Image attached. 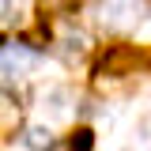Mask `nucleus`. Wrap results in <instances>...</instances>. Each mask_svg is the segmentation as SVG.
Wrapping results in <instances>:
<instances>
[{
    "label": "nucleus",
    "mask_w": 151,
    "mask_h": 151,
    "mask_svg": "<svg viewBox=\"0 0 151 151\" xmlns=\"http://www.w3.org/2000/svg\"><path fill=\"white\" fill-rule=\"evenodd\" d=\"M38 60H42V53L34 45H27V42H4L0 45V87L12 91V83L27 79L38 68Z\"/></svg>",
    "instance_id": "nucleus-1"
},
{
    "label": "nucleus",
    "mask_w": 151,
    "mask_h": 151,
    "mask_svg": "<svg viewBox=\"0 0 151 151\" xmlns=\"http://www.w3.org/2000/svg\"><path fill=\"white\" fill-rule=\"evenodd\" d=\"M136 64L144 68V49H136L129 42H117V45H106V53L94 68V79H106V83H117V79H132L136 76Z\"/></svg>",
    "instance_id": "nucleus-2"
},
{
    "label": "nucleus",
    "mask_w": 151,
    "mask_h": 151,
    "mask_svg": "<svg viewBox=\"0 0 151 151\" xmlns=\"http://www.w3.org/2000/svg\"><path fill=\"white\" fill-rule=\"evenodd\" d=\"M147 4L144 0H102L98 15L106 30H136V23H144Z\"/></svg>",
    "instance_id": "nucleus-3"
},
{
    "label": "nucleus",
    "mask_w": 151,
    "mask_h": 151,
    "mask_svg": "<svg viewBox=\"0 0 151 151\" xmlns=\"http://www.w3.org/2000/svg\"><path fill=\"white\" fill-rule=\"evenodd\" d=\"M19 121H23V106H19L15 91H4V87H0V140L15 136Z\"/></svg>",
    "instance_id": "nucleus-4"
},
{
    "label": "nucleus",
    "mask_w": 151,
    "mask_h": 151,
    "mask_svg": "<svg viewBox=\"0 0 151 151\" xmlns=\"http://www.w3.org/2000/svg\"><path fill=\"white\" fill-rule=\"evenodd\" d=\"M27 136V147L30 151H53V132H49V125H30V129L23 132Z\"/></svg>",
    "instance_id": "nucleus-5"
},
{
    "label": "nucleus",
    "mask_w": 151,
    "mask_h": 151,
    "mask_svg": "<svg viewBox=\"0 0 151 151\" xmlns=\"http://www.w3.org/2000/svg\"><path fill=\"white\" fill-rule=\"evenodd\" d=\"M45 106H49V117H53V121H60V117H64V106H68V91H60V87H53V91H45L42 94V110H45Z\"/></svg>",
    "instance_id": "nucleus-6"
},
{
    "label": "nucleus",
    "mask_w": 151,
    "mask_h": 151,
    "mask_svg": "<svg viewBox=\"0 0 151 151\" xmlns=\"http://www.w3.org/2000/svg\"><path fill=\"white\" fill-rule=\"evenodd\" d=\"M94 147V132L91 129H76L68 136V151H91Z\"/></svg>",
    "instance_id": "nucleus-7"
},
{
    "label": "nucleus",
    "mask_w": 151,
    "mask_h": 151,
    "mask_svg": "<svg viewBox=\"0 0 151 151\" xmlns=\"http://www.w3.org/2000/svg\"><path fill=\"white\" fill-rule=\"evenodd\" d=\"M12 19V0H0V27Z\"/></svg>",
    "instance_id": "nucleus-8"
}]
</instances>
